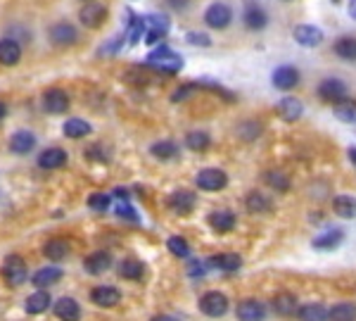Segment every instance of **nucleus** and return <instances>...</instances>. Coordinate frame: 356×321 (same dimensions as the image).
Segmentation results:
<instances>
[{"instance_id": "1", "label": "nucleus", "mask_w": 356, "mask_h": 321, "mask_svg": "<svg viewBox=\"0 0 356 321\" xmlns=\"http://www.w3.org/2000/svg\"><path fill=\"white\" fill-rule=\"evenodd\" d=\"M145 65L150 67V70H157L162 74H178L183 70V57L176 53V50H171L169 45H157V48L152 50L150 55H147Z\"/></svg>"}, {"instance_id": "2", "label": "nucleus", "mask_w": 356, "mask_h": 321, "mask_svg": "<svg viewBox=\"0 0 356 321\" xmlns=\"http://www.w3.org/2000/svg\"><path fill=\"white\" fill-rule=\"evenodd\" d=\"M195 186H197L200 191H207V193H219L228 186V174L223 169H216V167L200 169L197 176H195Z\"/></svg>"}, {"instance_id": "3", "label": "nucleus", "mask_w": 356, "mask_h": 321, "mask_svg": "<svg viewBox=\"0 0 356 321\" xmlns=\"http://www.w3.org/2000/svg\"><path fill=\"white\" fill-rule=\"evenodd\" d=\"M316 93H318V98L323 102H328V105L335 107V105H340L342 100H347V84L337 77H328L318 84Z\"/></svg>"}, {"instance_id": "4", "label": "nucleus", "mask_w": 356, "mask_h": 321, "mask_svg": "<svg viewBox=\"0 0 356 321\" xmlns=\"http://www.w3.org/2000/svg\"><path fill=\"white\" fill-rule=\"evenodd\" d=\"M145 24H147V33H145V41L147 45H157L162 38H166L171 29V19L166 13H152V15H145Z\"/></svg>"}, {"instance_id": "5", "label": "nucleus", "mask_w": 356, "mask_h": 321, "mask_svg": "<svg viewBox=\"0 0 356 321\" xmlns=\"http://www.w3.org/2000/svg\"><path fill=\"white\" fill-rule=\"evenodd\" d=\"M200 312L204 314V317H211V319H219L223 314L228 312V307H231V302H228V297L219 293V290H209V293H204L200 297L197 302Z\"/></svg>"}, {"instance_id": "6", "label": "nucleus", "mask_w": 356, "mask_h": 321, "mask_svg": "<svg viewBox=\"0 0 356 321\" xmlns=\"http://www.w3.org/2000/svg\"><path fill=\"white\" fill-rule=\"evenodd\" d=\"M233 22V10L231 5L226 3H211L209 8L204 10V24L209 29H216V31H223V29H228Z\"/></svg>"}, {"instance_id": "7", "label": "nucleus", "mask_w": 356, "mask_h": 321, "mask_svg": "<svg viewBox=\"0 0 356 321\" xmlns=\"http://www.w3.org/2000/svg\"><path fill=\"white\" fill-rule=\"evenodd\" d=\"M3 276L8 281L10 285H22L29 276V269L26 262L22 260L19 255H10L5 257V265H3Z\"/></svg>"}, {"instance_id": "8", "label": "nucleus", "mask_w": 356, "mask_h": 321, "mask_svg": "<svg viewBox=\"0 0 356 321\" xmlns=\"http://www.w3.org/2000/svg\"><path fill=\"white\" fill-rule=\"evenodd\" d=\"M266 305L257 297H247V300H240L238 307H235V314H238V321H264L266 319Z\"/></svg>"}, {"instance_id": "9", "label": "nucleus", "mask_w": 356, "mask_h": 321, "mask_svg": "<svg viewBox=\"0 0 356 321\" xmlns=\"http://www.w3.org/2000/svg\"><path fill=\"white\" fill-rule=\"evenodd\" d=\"M107 19V8L102 3H86L79 10V22L88 29H100Z\"/></svg>"}, {"instance_id": "10", "label": "nucleus", "mask_w": 356, "mask_h": 321, "mask_svg": "<svg viewBox=\"0 0 356 321\" xmlns=\"http://www.w3.org/2000/svg\"><path fill=\"white\" fill-rule=\"evenodd\" d=\"M271 84H273V88H278V91H292L297 84H300V70L292 65L275 67L271 74Z\"/></svg>"}, {"instance_id": "11", "label": "nucleus", "mask_w": 356, "mask_h": 321, "mask_svg": "<svg viewBox=\"0 0 356 321\" xmlns=\"http://www.w3.org/2000/svg\"><path fill=\"white\" fill-rule=\"evenodd\" d=\"M166 205H169L171 212H176V214L186 217L191 214L195 210V205H197V196H195L193 191H186V188H181V191H174L166 200Z\"/></svg>"}, {"instance_id": "12", "label": "nucleus", "mask_w": 356, "mask_h": 321, "mask_svg": "<svg viewBox=\"0 0 356 321\" xmlns=\"http://www.w3.org/2000/svg\"><path fill=\"white\" fill-rule=\"evenodd\" d=\"M292 36H295V41L300 43L302 48H318V45L323 43L325 33L314 24H297L292 29Z\"/></svg>"}, {"instance_id": "13", "label": "nucleus", "mask_w": 356, "mask_h": 321, "mask_svg": "<svg viewBox=\"0 0 356 321\" xmlns=\"http://www.w3.org/2000/svg\"><path fill=\"white\" fill-rule=\"evenodd\" d=\"M243 22L250 31H264V29L268 26V15L259 3H252L250 0L243 10Z\"/></svg>"}, {"instance_id": "14", "label": "nucleus", "mask_w": 356, "mask_h": 321, "mask_svg": "<svg viewBox=\"0 0 356 321\" xmlns=\"http://www.w3.org/2000/svg\"><path fill=\"white\" fill-rule=\"evenodd\" d=\"M50 41H53L57 48H69L79 41V31L74 24L69 22H57L55 26H50Z\"/></svg>"}, {"instance_id": "15", "label": "nucleus", "mask_w": 356, "mask_h": 321, "mask_svg": "<svg viewBox=\"0 0 356 321\" xmlns=\"http://www.w3.org/2000/svg\"><path fill=\"white\" fill-rule=\"evenodd\" d=\"M342 243H344V231L337 226H332V228H325L321 236H316L312 240V248L318 250V252H330V250L340 248Z\"/></svg>"}, {"instance_id": "16", "label": "nucleus", "mask_w": 356, "mask_h": 321, "mask_svg": "<svg viewBox=\"0 0 356 321\" xmlns=\"http://www.w3.org/2000/svg\"><path fill=\"white\" fill-rule=\"evenodd\" d=\"M69 95H67V91H62V88H48L43 93V107H45V112H50V114H65L69 110Z\"/></svg>"}, {"instance_id": "17", "label": "nucleus", "mask_w": 356, "mask_h": 321, "mask_svg": "<svg viewBox=\"0 0 356 321\" xmlns=\"http://www.w3.org/2000/svg\"><path fill=\"white\" fill-rule=\"evenodd\" d=\"M207 267L216 269V272H223V274H235V272H240V267H243V257L235 255V252H221V255L209 257V260H207Z\"/></svg>"}, {"instance_id": "18", "label": "nucleus", "mask_w": 356, "mask_h": 321, "mask_svg": "<svg viewBox=\"0 0 356 321\" xmlns=\"http://www.w3.org/2000/svg\"><path fill=\"white\" fill-rule=\"evenodd\" d=\"M207 221H209V226L214 228L216 233H228L235 228L238 217H235L233 210H214L209 217H207Z\"/></svg>"}, {"instance_id": "19", "label": "nucleus", "mask_w": 356, "mask_h": 321, "mask_svg": "<svg viewBox=\"0 0 356 321\" xmlns=\"http://www.w3.org/2000/svg\"><path fill=\"white\" fill-rule=\"evenodd\" d=\"M110 267H112V255L105 250H97L83 260V269H86V274H90V276H100V274H105Z\"/></svg>"}, {"instance_id": "20", "label": "nucleus", "mask_w": 356, "mask_h": 321, "mask_svg": "<svg viewBox=\"0 0 356 321\" xmlns=\"http://www.w3.org/2000/svg\"><path fill=\"white\" fill-rule=\"evenodd\" d=\"M90 300L97 307H117L119 300H122V293H119L114 285H95L90 290Z\"/></svg>"}, {"instance_id": "21", "label": "nucleus", "mask_w": 356, "mask_h": 321, "mask_svg": "<svg viewBox=\"0 0 356 321\" xmlns=\"http://www.w3.org/2000/svg\"><path fill=\"white\" fill-rule=\"evenodd\" d=\"M22 60V45L17 38L8 36L0 38V65L3 67H15Z\"/></svg>"}, {"instance_id": "22", "label": "nucleus", "mask_w": 356, "mask_h": 321, "mask_svg": "<svg viewBox=\"0 0 356 321\" xmlns=\"http://www.w3.org/2000/svg\"><path fill=\"white\" fill-rule=\"evenodd\" d=\"M55 317L60 321H79L81 319V307L74 297H60V300L53 305Z\"/></svg>"}, {"instance_id": "23", "label": "nucleus", "mask_w": 356, "mask_h": 321, "mask_svg": "<svg viewBox=\"0 0 356 321\" xmlns=\"http://www.w3.org/2000/svg\"><path fill=\"white\" fill-rule=\"evenodd\" d=\"M271 309L278 317H292V314H297V309H300V302H297V297L292 293H278L273 295L271 300Z\"/></svg>"}, {"instance_id": "24", "label": "nucleus", "mask_w": 356, "mask_h": 321, "mask_svg": "<svg viewBox=\"0 0 356 321\" xmlns=\"http://www.w3.org/2000/svg\"><path fill=\"white\" fill-rule=\"evenodd\" d=\"M67 152L62 150V148H48V150H43L38 155V167L41 169H62L67 164Z\"/></svg>"}, {"instance_id": "25", "label": "nucleus", "mask_w": 356, "mask_h": 321, "mask_svg": "<svg viewBox=\"0 0 356 321\" xmlns=\"http://www.w3.org/2000/svg\"><path fill=\"white\" fill-rule=\"evenodd\" d=\"M330 309H325L323 302H307V305H300L297 309V319L300 321H328Z\"/></svg>"}, {"instance_id": "26", "label": "nucleus", "mask_w": 356, "mask_h": 321, "mask_svg": "<svg viewBox=\"0 0 356 321\" xmlns=\"http://www.w3.org/2000/svg\"><path fill=\"white\" fill-rule=\"evenodd\" d=\"M62 276H65V272H62V269H57V267H43V269H38V272L33 274L31 283L36 285L38 290H43V288H48V285L60 283Z\"/></svg>"}, {"instance_id": "27", "label": "nucleus", "mask_w": 356, "mask_h": 321, "mask_svg": "<svg viewBox=\"0 0 356 321\" xmlns=\"http://www.w3.org/2000/svg\"><path fill=\"white\" fill-rule=\"evenodd\" d=\"M278 114H280V119H283V122H297V119L304 114L302 100L292 98V95H285V98L278 102Z\"/></svg>"}, {"instance_id": "28", "label": "nucleus", "mask_w": 356, "mask_h": 321, "mask_svg": "<svg viewBox=\"0 0 356 321\" xmlns=\"http://www.w3.org/2000/svg\"><path fill=\"white\" fill-rule=\"evenodd\" d=\"M33 148H36V136L31 131H17L10 139V150L15 155H29Z\"/></svg>"}, {"instance_id": "29", "label": "nucleus", "mask_w": 356, "mask_h": 321, "mask_svg": "<svg viewBox=\"0 0 356 321\" xmlns=\"http://www.w3.org/2000/svg\"><path fill=\"white\" fill-rule=\"evenodd\" d=\"M147 33V24H145V17H138L129 10V29H126V36H129L131 45H138L145 38Z\"/></svg>"}, {"instance_id": "30", "label": "nucleus", "mask_w": 356, "mask_h": 321, "mask_svg": "<svg viewBox=\"0 0 356 321\" xmlns=\"http://www.w3.org/2000/svg\"><path fill=\"white\" fill-rule=\"evenodd\" d=\"M245 208L252 212V214H266V212L273 210V203L268 196H264L261 191H252L250 196L245 198Z\"/></svg>"}, {"instance_id": "31", "label": "nucleus", "mask_w": 356, "mask_h": 321, "mask_svg": "<svg viewBox=\"0 0 356 321\" xmlns=\"http://www.w3.org/2000/svg\"><path fill=\"white\" fill-rule=\"evenodd\" d=\"M93 131V126H90L86 119H79V117H72V119H67L65 126H62V134L67 136V139H86V136Z\"/></svg>"}, {"instance_id": "32", "label": "nucleus", "mask_w": 356, "mask_h": 321, "mask_svg": "<svg viewBox=\"0 0 356 321\" xmlns=\"http://www.w3.org/2000/svg\"><path fill=\"white\" fill-rule=\"evenodd\" d=\"M69 250L72 248H69V243L65 238H53L43 245V255L48 257L50 262H62L69 255Z\"/></svg>"}, {"instance_id": "33", "label": "nucleus", "mask_w": 356, "mask_h": 321, "mask_svg": "<svg viewBox=\"0 0 356 321\" xmlns=\"http://www.w3.org/2000/svg\"><path fill=\"white\" fill-rule=\"evenodd\" d=\"M332 50L340 60L356 62V36H340L332 43Z\"/></svg>"}, {"instance_id": "34", "label": "nucleus", "mask_w": 356, "mask_h": 321, "mask_svg": "<svg viewBox=\"0 0 356 321\" xmlns=\"http://www.w3.org/2000/svg\"><path fill=\"white\" fill-rule=\"evenodd\" d=\"M332 212L340 219H354L356 217V198L352 196H337L332 200Z\"/></svg>"}, {"instance_id": "35", "label": "nucleus", "mask_w": 356, "mask_h": 321, "mask_svg": "<svg viewBox=\"0 0 356 321\" xmlns=\"http://www.w3.org/2000/svg\"><path fill=\"white\" fill-rule=\"evenodd\" d=\"M53 305V300H50V293H45V290H36L33 295L26 297V312L29 314H43L45 309Z\"/></svg>"}, {"instance_id": "36", "label": "nucleus", "mask_w": 356, "mask_h": 321, "mask_svg": "<svg viewBox=\"0 0 356 321\" xmlns=\"http://www.w3.org/2000/svg\"><path fill=\"white\" fill-rule=\"evenodd\" d=\"M211 146V136L207 134V131H191V134H186V148L193 152H204L207 148Z\"/></svg>"}, {"instance_id": "37", "label": "nucleus", "mask_w": 356, "mask_h": 321, "mask_svg": "<svg viewBox=\"0 0 356 321\" xmlns=\"http://www.w3.org/2000/svg\"><path fill=\"white\" fill-rule=\"evenodd\" d=\"M119 276L126 281H140L145 276V265L138 260H124L122 265H119Z\"/></svg>"}, {"instance_id": "38", "label": "nucleus", "mask_w": 356, "mask_h": 321, "mask_svg": "<svg viewBox=\"0 0 356 321\" xmlns=\"http://www.w3.org/2000/svg\"><path fill=\"white\" fill-rule=\"evenodd\" d=\"M150 152H152V157H157V159H174L178 157L181 148H178L174 141H157L150 146Z\"/></svg>"}, {"instance_id": "39", "label": "nucleus", "mask_w": 356, "mask_h": 321, "mask_svg": "<svg viewBox=\"0 0 356 321\" xmlns=\"http://www.w3.org/2000/svg\"><path fill=\"white\" fill-rule=\"evenodd\" d=\"M264 181H266L268 188H273V191L278 193H288L290 191V179L285 171H278V169H271L264 174Z\"/></svg>"}, {"instance_id": "40", "label": "nucleus", "mask_w": 356, "mask_h": 321, "mask_svg": "<svg viewBox=\"0 0 356 321\" xmlns=\"http://www.w3.org/2000/svg\"><path fill=\"white\" fill-rule=\"evenodd\" d=\"M332 112H335L337 122H342V124H356V100H352V98L342 100L340 105L332 107Z\"/></svg>"}, {"instance_id": "41", "label": "nucleus", "mask_w": 356, "mask_h": 321, "mask_svg": "<svg viewBox=\"0 0 356 321\" xmlns=\"http://www.w3.org/2000/svg\"><path fill=\"white\" fill-rule=\"evenodd\" d=\"M328 321H356V305H352V302H337V305H332Z\"/></svg>"}, {"instance_id": "42", "label": "nucleus", "mask_w": 356, "mask_h": 321, "mask_svg": "<svg viewBox=\"0 0 356 321\" xmlns=\"http://www.w3.org/2000/svg\"><path fill=\"white\" fill-rule=\"evenodd\" d=\"M166 248H169L171 255L181 257V260H186V257L191 255V245H188V240L181 238V236H171L169 240H166Z\"/></svg>"}, {"instance_id": "43", "label": "nucleus", "mask_w": 356, "mask_h": 321, "mask_svg": "<svg viewBox=\"0 0 356 321\" xmlns=\"http://www.w3.org/2000/svg\"><path fill=\"white\" fill-rule=\"evenodd\" d=\"M195 84H197V88H207V91H211V93H219L226 102H235V93H231L228 88H223L221 84L209 81V79H202V81H195Z\"/></svg>"}, {"instance_id": "44", "label": "nucleus", "mask_w": 356, "mask_h": 321, "mask_svg": "<svg viewBox=\"0 0 356 321\" xmlns=\"http://www.w3.org/2000/svg\"><path fill=\"white\" fill-rule=\"evenodd\" d=\"M88 208L95 212H107L112 208V196H107V193H90Z\"/></svg>"}, {"instance_id": "45", "label": "nucleus", "mask_w": 356, "mask_h": 321, "mask_svg": "<svg viewBox=\"0 0 356 321\" xmlns=\"http://www.w3.org/2000/svg\"><path fill=\"white\" fill-rule=\"evenodd\" d=\"M129 41V36H126V31L124 33H117L114 38H110L107 43H102V48H100V55H117L119 50H122V45Z\"/></svg>"}, {"instance_id": "46", "label": "nucleus", "mask_w": 356, "mask_h": 321, "mask_svg": "<svg viewBox=\"0 0 356 321\" xmlns=\"http://www.w3.org/2000/svg\"><path fill=\"white\" fill-rule=\"evenodd\" d=\"M259 134H261V124H257V122H245L238 126V136L243 141H254V139H259Z\"/></svg>"}, {"instance_id": "47", "label": "nucleus", "mask_w": 356, "mask_h": 321, "mask_svg": "<svg viewBox=\"0 0 356 321\" xmlns=\"http://www.w3.org/2000/svg\"><path fill=\"white\" fill-rule=\"evenodd\" d=\"M186 43L195 45V48H209V45H211V36L207 31H188L186 33Z\"/></svg>"}, {"instance_id": "48", "label": "nucleus", "mask_w": 356, "mask_h": 321, "mask_svg": "<svg viewBox=\"0 0 356 321\" xmlns=\"http://www.w3.org/2000/svg\"><path fill=\"white\" fill-rule=\"evenodd\" d=\"M119 219H126V221H138V212L134 210V205L129 200H119V205L114 208Z\"/></svg>"}, {"instance_id": "49", "label": "nucleus", "mask_w": 356, "mask_h": 321, "mask_svg": "<svg viewBox=\"0 0 356 321\" xmlns=\"http://www.w3.org/2000/svg\"><path fill=\"white\" fill-rule=\"evenodd\" d=\"M197 91V84H186V86H181V88H176L174 91V95H171V102H181V100H188L191 95Z\"/></svg>"}, {"instance_id": "50", "label": "nucleus", "mask_w": 356, "mask_h": 321, "mask_svg": "<svg viewBox=\"0 0 356 321\" xmlns=\"http://www.w3.org/2000/svg\"><path fill=\"white\" fill-rule=\"evenodd\" d=\"M207 262H191V267H188V274H191V276H204L207 274Z\"/></svg>"}, {"instance_id": "51", "label": "nucleus", "mask_w": 356, "mask_h": 321, "mask_svg": "<svg viewBox=\"0 0 356 321\" xmlns=\"http://www.w3.org/2000/svg\"><path fill=\"white\" fill-rule=\"evenodd\" d=\"M169 5H171V8H176V10H186L188 0H169Z\"/></svg>"}, {"instance_id": "52", "label": "nucleus", "mask_w": 356, "mask_h": 321, "mask_svg": "<svg viewBox=\"0 0 356 321\" xmlns=\"http://www.w3.org/2000/svg\"><path fill=\"white\" fill-rule=\"evenodd\" d=\"M114 196L119 200H129V191H126V188H114Z\"/></svg>"}, {"instance_id": "53", "label": "nucleus", "mask_w": 356, "mask_h": 321, "mask_svg": "<svg viewBox=\"0 0 356 321\" xmlns=\"http://www.w3.org/2000/svg\"><path fill=\"white\" fill-rule=\"evenodd\" d=\"M347 13H349V17L356 22V0H349V5H347Z\"/></svg>"}, {"instance_id": "54", "label": "nucleus", "mask_w": 356, "mask_h": 321, "mask_svg": "<svg viewBox=\"0 0 356 321\" xmlns=\"http://www.w3.org/2000/svg\"><path fill=\"white\" fill-rule=\"evenodd\" d=\"M150 321H181V319L171 317V314H159V317H152Z\"/></svg>"}, {"instance_id": "55", "label": "nucleus", "mask_w": 356, "mask_h": 321, "mask_svg": "<svg viewBox=\"0 0 356 321\" xmlns=\"http://www.w3.org/2000/svg\"><path fill=\"white\" fill-rule=\"evenodd\" d=\"M347 155H349V159H352V162L356 164V146H352V148H349V150H347Z\"/></svg>"}, {"instance_id": "56", "label": "nucleus", "mask_w": 356, "mask_h": 321, "mask_svg": "<svg viewBox=\"0 0 356 321\" xmlns=\"http://www.w3.org/2000/svg\"><path fill=\"white\" fill-rule=\"evenodd\" d=\"M5 114H8V105H5V102L0 100V119H5Z\"/></svg>"}, {"instance_id": "57", "label": "nucleus", "mask_w": 356, "mask_h": 321, "mask_svg": "<svg viewBox=\"0 0 356 321\" xmlns=\"http://www.w3.org/2000/svg\"><path fill=\"white\" fill-rule=\"evenodd\" d=\"M86 3H88V0H86Z\"/></svg>"}]
</instances>
